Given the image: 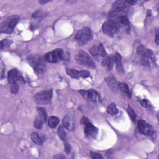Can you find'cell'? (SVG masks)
Returning <instances> with one entry per match:
<instances>
[{"label":"cell","mask_w":159,"mask_h":159,"mask_svg":"<svg viewBox=\"0 0 159 159\" xmlns=\"http://www.w3.org/2000/svg\"><path fill=\"white\" fill-rule=\"evenodd\" d=\"M27 59L30 65L34 68L36 73H42L45 70V60L42 57L37 55H32Z\"/></svg>","instance_id":"7a4b0ae2"},{"label":"cell","mask_w":159,"mask_h":159,"mask_svg":"<svg viewBox=\"0 0 159 159\" xmlns=\"http://www.w3.org/2000/svg\"><path fill=\"white\" fill-rule=\"evenodd\" d=\"M91 38L92 33L91 29L88 27H84L80 29L75 36V40L80 45L86 44Z\"/></svg>","instance_id":"3957f363"},{"label":"cell","mask_w":159,"mask_h":159,"mask_svg":"<svg viewBox=\"0 0 159 159\" xmlns=\"http://www.w3.org/2000/svg\"><path fill=\"white\" fill-rule=\"evenodd\" d=\"M81 123L84 125V133L89 138H95L98 134V129L94 127L86 117H83L81 119Z\"/></svg>","instance_id":"ba28073f"},{"label":"cell","mask_w":159,"mask_h":159,"mask_svg":"<svg viewBox=\"0 0 159 159\" xmlns=\"http://www.w3.org/2000/svg\"><path fill=\"white\" fill-rule=\"evenodd\" d=\"M65 151L66 153H69L71 152V146L70 144H68L67 142L65 143Z\"/></svg>","instance_id":"d6a6232c"},{"label":"cell","mask_w":159,"mask_h":159,"mask_svg":"<svg viewBox=\"0 0 159 159\" xmlns=\"http://www.w3.org/2000/svg\"><path fill=\"white\" fill-rule=\"evenodd\" d=\"M116 22L119 26V29L124 27H128L129 26V22L127 17L125 16H120L115 19Z\"/></svg>","instance_id":"e0dca14e"},{"label":"cell","mask_w":159,"mask_h":159,"mask_svg":"<svg viewBox=\"0 0 159 159\" xmlns=\"http://www.w3.org/2000/svg\"><path fill=\"white\" fill-rule=\"evenodd\" d=\"M63 124L65 128L68 130H73L74 129V120L73 117L70 114H67L63 119Z\"/></svg>","instance_id":"2e32d148"},{"label":"cell","mask_w":159,"mask_h":159,"mask_svg":"<svg viewBox=\"0 0 159 159\" xmlns=\"http://www.w3.org/2000/svg\"><path fill=\"white\" fill-rule=\"evenodd\" d=\"M50 2V0H47V1H45V0H40L39 1V2L41 4H45L47 2Z\"/></svg>","instance_id":"836d02e7"},{"label":"cell","mask_w":159,"mask_h":159,"mask_svg":"<svg viewBox=\"0 0 159 159\" xmlns=\"http://www.w3.org/2000/svg\"><path fill=\"white\" fill-rule=\"evenodd\" d=\"M103 32L107 35H114L119 30V27L114 19H109L106 21L102 26Z\"/></svg>","instance_id":"8992f818"},{"label":"cell","mask_w":159,"mask_h":159,"mask_svg":"<svg viewBox=\"0 0 159 159\" xmlns=\"http://www.w3.org/2000/svg\"><path fill=\"white\" fill-rule=\"evenodd\" d=\"M91 157L93 158H103L101 155V154L96 153V152H91Z\"/></svg>","instance_id":"1f68e13d"},{"label":"cell","mask_w":159,"mask_h":159,"mask_svg":"<svg viewBox=\"0 0 159 159\" xmlns=\"http://www.w3.org/2000/svg\"><path fill=\"white\" fill-rule=\"evenodd\" d=\"M115 61V57L114 56H110L104 58L102 61V65L106 68L107 70H111L114 65Z\"/></svg>","instance_id":"ac0fdd59"},{"label":"cell","mask_w":159,"mask_h":159,"mask_svg":"<svg viewBox=\"0 0 159 159\" xmlns=\"http://www.w3.org/2000/svg\"><path fill=\"white\" fill-rule=\"evenodd\" d=\"M60 120L55 116H50L48 120V126L51 128H55L59 123Z\"/></svg>","instance_id":"44dd1931"},{"label":"cell","mask_w":159,"mask_h":159,"mask_svg":"<svg viewBox=\"0 0 159 159\" xmlns=\"http://www.w3.org/2000/svg\"><path fill=\"white\" fill-rule=\"evenodd\" d=\"M66 73L71 77L76 79L80 78H87L90 76L89 72L87 71H78L75 69L66 68Z\"/></svg>","instance_id":"7c38bea8"},{"label":"cell","mask_w":159,"mask_h":159,"mask_svg":"<svg viewBox=\"0 0 159 159\" xmlns=\"http://www.w3.org/2000/svg\"><path fill=\"white\" fill-rule=\"evenodd\" d=\"M80 93L81 94V96L86 99H88L94 102H99L100 101V95L94 89H91L88 91L81 90Z\"/></svg>","instance_id":"9c48e42d"},{"label":"cell","mask_w":159,"mask_h":159,"mask_svg":"<svg viewBox=\"0 0 159 159\" xmlns=\"http://www.w3.org/2000/svg\"><path fill=\"white\" fill-rule=\"evenodd\" d=\"M44 122H43V120L39 118L38 116H37L34 120V125L35 128L37 129H41L42 127V125H43V124Z\"/></svg>","instance_id":"4316f807"},{"label":"cell","mask_w":159,"mask_h":159,"mask_svg":"<svg viewBox=\"0 0 159 159\" xmlns=\"http://www.w3.org/2000/svg\"><path fill=\"white\" fill-rule=\"evenodd\" d=\"M3 46H4V42H3V41H1V49L3 48Z\"/></svg>","instance_id":"d590c367"},{"label":"cell","mask_w":159,"mask_h":159,"mask_svg":"<svg viewBox=\"0 0 159 159\" xmlns=\"http://www.w3.org/2000/svg\"><path fill=\"white\" fill-rule=\"evenodd\" d=\"M127 111V112H128L129 116H130L131 120H132L133 122H135V119H136V114H135V112L134 111V110H133L130 106H128Z\"/></svg>","instance_id":"f1b7e54d"},{"label":"cell","mask_w":159,"mask_h":159,"mask_svg":"<svg viewBox=\"0 0 159 159\" xmlns=\"http://www.w3.org/2000/svg\"><path fill=\"white\" fill-rule=\"evenodd\" d=\"M117 88L121 91H122L123 93H125L129 97H130L131 94H130V92L129 91V88L128 87V86L125 84V83H120L117 84Z\"/></svg>","instance_id":"7402d4cb"},{"label":"cell","mask_w":159,"mask_h":159,"mask_svg":"<svg viewBox=\"0 0 159 159\" xmlns=\"http://www.w3.org/2000/svg\"><path fill=\"white\" fill-rule=\"evenodd\" d=\"M139 102L141 104V106H142L143 107H144L147 109H152V104L147 99H140V100H139Z\"/></svg>","instance_id":"83f0119b"},{"label":"cell","mask_w":159,"mask_h":159,"mask_svg":"<svg viewBox=\"0 0 159 159\" xmlns=\"http://www.w3.org/2000/svg\"><path fill=\"white\" fill-rule=\"evenodd\" d=\"M107 112L111 115H115L118 112L117 108L114 103H111L109 104L107 108Z\"/></svg>","instance_id":"d4e9b609"},{"label":"cell","mask_w":159,"mask_h":159,"mask_svg":"<svg viewBox=\"0 0 159 159\" xmlns=\"http://www.w3.org/2000/svg\"><path fill=\"white\" fill-rule=\"evenodd\" d=\"M137 127L140 132H141L144 135H151L153 132L151 126L148 124H147L145 121L142 120H140L138 122Z\"/></svg>","instance_id":"4fadbf2b"},{"label":"cell","mask_w":159,"mask_h":159,"mask_svg":"<svg viewBox=\"0 0 159 159\" xmlns=\"http://www.w3.org/2000/svg\"><path fill=\"white\" fill-rule=\"evenodd\" d=\"M20 77L21 76L17 69H12L8 72L7 80L9 83L14 84L17 83V81L20 78Z\"/></svg>","instance_id":"9a60e30c"},{"label":"cell","mask_w":159,"mask_h":159,"mask_svg":"<svg viewBox=\"0 0 159 159\" xmlns=\"http://www.w3.org/2000/svg\"><path fill=\"white\" fill-rule=\"evenodd\" d=\"M89 52L93 56L105 57L106 55V51L102 44H98V45H93L89 49Z\"/></svg>","instance_id":"5bb4252c"},{"label":"cell","mask_w":159,"mask_h":159,"mask_svg":"<svg viewBox=\"0 0 159 159\" xmlns=\"http://www.w3.org/2000/svg\"><path fill=\"white\" fill-rule=\"evenodd\" d=\"M57 133H58V135L59 137L60 138V139H61L63 141L66 140V132H65L62 126H60L58 127V130H57Z\"/></svg>","instance_id":"484cf974"},{"label":"cell","mask_w":159,"mask_h":159,"mask_svg":"<svg viewBox=\"0 0 159 159\" xmlns=\"http://www.w3.org/2000/svg\"><path fill=\"white\" fill-rule=\"evenodd\" d=\"M115 61L116 63V67L119 71L122 72L123 71V66L122 63V56L120 53L116 52L115 55Z\"/></svg>","instance_id":"ffe728a7"},{"label":"cell","mask_w":159,"mask_h":159,"mask_svg":"<svg viewBox=\"0 0 159 159\" xmlns=\"http://www.w3.org/2000/svg\"><path fill=\"white\" fill-rule=\"evenodd\" d=\"M19 90V85L17 84V83L12 84L11 88V91L13 94H17Z\"/></svg>","instance_id":"4dcf8cb0"},{"label":"cell","mask_w":159,"mask_h":159,"mask_svg":"<svg viewBox=\"0 0 159 159\" xmlns=\"http://www.w3.org/2000/svg\"><path fill=\"white\" fill-rule=\"evenodd\" d=\"M65 58V53L61 48L55 49L45 55V60L49 63H57Z\"/></svg>","instance_id":"5b68a950"},{"label":"cell","mask_w":159,"mask_h":159,"mask_svg":"<svg viewBox=\"0 0 159 159\" xmlns=\"http://www.w3.org/2000/svg\"><path fill=\"white\" fill-rule=\"evenodd\" d=\"M129 4L127 1H118L114 2L112 5V8L110 12L111 16H114L118 14L119 12L123 11Z\"/></svg>","instance_id":"30bf717a"},{"label":"cell","mask_w":159,"mask_h":159,"mask_svg":"<svg viewBox=\"0 0 159 159\" xmlns=\"http://www.w3.org/2000/svg\"><path fill=\"white\" fill-rule=\"evenodd\" d=\"M158 31H157V33H156V39H155V42L157 43V45L158 44Z\"/></svg>","instance_id":"e575fe53"},{"label":"cell","mask_w":159,"mask_h":159,"mask_svg":"<svg viewBox=\"0 0 159 159\" xmlns=\"http://www.w3.org/2000/svg\"><path fill=\"white\" fill-rule=\"evenodd\" d=\"M17 16H11L6 18L0 25V30L2 33H11L19 21Z\"/></svg>","instance_id":"6da1fadb"},{"label":"cell","mask_w":159,"mask_h":159,"mask_svg":"<svg viewBox=\"0 0 159 159\" xmlns=\"http://www.w3.org/2000/svg\"><path fill=\"white\" fill-rule=\"evenodd\" d=\"M106 83L108 86L113 91H116L117 88V84L116 79L113 76H109L106 79Z\"/></svg>","instance_id":"d6986e66"},{"label":"cell","mask_w":159,"mask_h":159,"mask_svg":"<svg viewBox=\"0 0 159 159\" xmlns=\"http://www.w3.org/2000/svg\"><path fill=\"white\" fill-rule=\"evenodd\" d=\"M75 58L80 64L91 68H95V63L93 59L86 52L83 50H78L76 54Z\"/></svg>","instance_id":"277c9868"},{"label":"cell","mask_w":159,"mask_h":159,"mask_svg":"<svg viewBox=\"0 0 159 159\" xmlns=\"http://www.w3.org/2000/svg\"><path fill=\"white\" fill-rule=\"evenodd\" d=\"M30 137H31L32 140L37 145H42L43 143L42 139L39 137V135L37 133H35V132L32 133Z\"/></svg>","instance_id":"cb8c5ba5"},{"label":"cell","mask_w":159,"mask_h":159,"mask_svg":"<svg viewBox=\"0 0 159 159\" xmlns=\"http://www.w3.org/2000/svg\"><path fill=\"white\" fill-rule=\"evenodd\" d=\"M44 16H45V12H43L42 10H39V11H36L35 13H34L32 14V17H34V18H40V17H43Z\"/></svg>","instance_id":"f546056e"},{"label":"cell","mask_w":159,"mask_h":159,"mask_svg":"<svg viewBox=\"0 0 159 159\" xmlns=\"http://www.w3.org/2000/svg\"><path fill=\"white\" fill-rule=\"evenodd\" d=\"M137 52L138 54H139L142 58V61L144 63H148V60L150 59L153 55V52L150 49H146L143 46L140 45L139 46L137 49Z\"/></svg>","instance_id":"8fae6325"},{"label":"cell","mask_w":159,"mask_h":159,"mask_svg":"<svg viewBox=\"0 0 159 159\" xmlns=\"http://www.w3.org/2000/svg\"><path fill=\"white\" fill-rule=\"evenodd\" d=\"M52 90L47 89L37 93L34 96L35 101L38 104H45L49 102L52 98Z\"/></svg>","instance_id":"52a82bcc"},{"label":"cell","mask_w":159,"mask_h":159,"mask_svg":"<svg viewBox=\"0 0 159 159\" xmlns=\"http://www.w3.org/2000/svg\"><path fill=\"white\" fill-rule=\"evenodd\" d=\"M37 112H38V115L37 116H38L39 118H40L43 122H45L46 119H47V114H46V112L45 111V109L41 107H37Z\"/></svg>","instance_id":"603a6c76"}]
</instances>
